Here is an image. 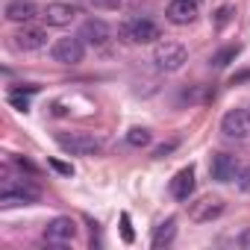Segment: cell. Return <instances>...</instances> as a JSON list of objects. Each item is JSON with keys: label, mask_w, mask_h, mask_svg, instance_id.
I'll list each match as a JSON object with an SVG mask.
<instances>
[{"label": "cell", "mask_w": 250, "mask_h": 250, "mask_svg": "<svg viewBox=\"0 0 250 250\" xmlns=\"http://www.w3.org/2000/svg\"><path fill=\"white\" fill-rule=\"evenodd\" d=\"M221 212H224V200H218V197H203V200L191 203V209H188L191 221H197V224H209Z\"/></svg>", "instance_id": "obj_13"}, {"label": "cell", "mask_w": 250, "mask_h": 250, "mask_svg": "<svg viewBox=\"0 0 250 250\" xmlns=\"http://www.w3.org/2000/svg\"><path fill=\"white\" fill-rule=\"evenodd\" d=\"M153 62H156L159 71L174 74V71H180V68L188 62V50H186L180 42H162V44H156V50H153Z\"/></svg>", "instance_id": "obj_1"}, {"label": "cell", "mask_w": 250, "mask_h": 250, "mask_svg": "<svg viewBox=\"0 0 250 250\" xmlns=\"http://www.w3.org/2000/svg\"><path fill=\"white\" fill-rule=\"evenodd\" d=\"M91 6L94 9H118L121 0H91Z\"/></svg>", "instance_id": "obj_21"}, {"label": "cell", "mask_w": 250, "mask_h": 250, "mask_svg": "<svg viewBox=\"0 0 250 250\" xmlns=\"http://www.w3.org/2000/svg\"><path fill=\"white\" fill-rule=\"evenodd\" d=\"M56 145L65 150V153H71V156H91V153H97L100 150V142L94 139V136H88V133H59L56 136Z\"/></svg>", "instance_id": "obj_5"}, {"label": "cell", "mask_w": 250, "mask_h": 250, "mask_svg": "<svg viewBox=\"0 0 250 250\" xmlns=\"http://www.w3.org/2000/svg\"><path fill=\"white\" fill-rule=\"evenodd\" d=\"M121 36L127 42H133V44H153L162 33H159V27L150 18H130L121 27Z\"/></svg>", "instance_id": "obj_4"}, {"label": "cell", "mask_w": 250, "mask_h": 250, "mask_svg": "<svg viewBox=\"0 0 250 250\" xmlns=\"http://www.w3.org/2000/svg\"><path fill=\"white\" fill-rule=\"evenodd\" d=\"M42 197L39 186L33 183H15V180H6L3 188H0V203L3 206H27V203H36Z\"/></svg>", "instance_id": "obj_2"}, {"label": "cell", "mask_w": 250, "mask_h": 250, "mask_svg": "<svg viewBox=\"0 0 250 250\" xmlns=\"http://www.w3.org/2000/svg\"><path fill=\"white\" fill-rule=\"evenodd\" d=\"M171 194H174V200H180V203H188V200H191V194H194V168H191V165L174 174V180H171Z\"/></svg>", "instance_id": "obj_12"}, {"label": "cell", "mask_w": 250, "mask_h": 250, "mask_svg": "<svg viewBox=\"0 0 250 250\" xmlns=\"http://www.w3.org/2000/svg\"><path fill=\"white\" fill-rule=\"evenodd\" d=\"M15 44H18L21 50H39V47L47 44V33L39 30V27H24V30L15 36Z\"/></svg>", "instance_id": "obj_15"}, {"label": "cell", "mask_w": 250, "mask_h": 250, "mask_svg": "<svg viewBox=\"0 0 250 250\" xmlns=\"http://www.w3.org/2000/svg\"><path fill=\"white\" fill-rule=\"evenodd\" d=\"M121 227H124V241H133V229H130V215L121 218Z\"/></svg>", "instance_id": "obj_24"}, {"label": "cell", "mask_w": 250, "mask_h": 250, "mask_svg": "<svg viewBox=\"0 0 250 250\" xmlns=\"http://www.w3.org/2000/svg\"><path fill=\"white\" fill-rule=\"evenodd\" d=\"M238 247H241V250H250V227L238 235Z\"/></svg>", "instance_id": "obj_25"}, {"label": "cell", "mask_w": 250, "mask_h": 250, "mask_svg": "<svg viewBox=\"0 0 250 250\" xmlns=\"http://www.w3.org/2000/svg\"><path fill=\"white\" fill-rule=\"evenodd\" d=\"M36 15H39V6L33 0H12L6 6V21H12V24H30Z\"/></svg>", "instance_id": "obj_14"}, {"label": "cell", "mask_w": 250, "mask_h": 250, "mask_svg": "<svg viewBox=\"0 0 250 250\" xmlns=\"http://www.w3.org/2000/svg\"><path fill=\"white\" fill-rule=\"evenodd\" d=\"M174 147H177V142H168V145H162V147H156V150H153V156H156V159H162V156H168V153H171Z\"/></svg>", "instance_id": "obj_22"}, {"label": "cell", "mask_w": 250, "mask_h": 250, "mask_svg": "<svg viewBox=\"0 0 250 250\" xmlns=\"http://www.w3.org/2000/svg\"><path fill=\"white\" fill-rule=\"evenodd\" d=\"M74 235H77V221H74V218H65V215L53 218V221L44 227V241L53 244V247H62V244L74 241Z\"/></svg>", "instance_id": "obj_6"}, {"label": "cell", "mask_w": 250, "mask_h": 250, "mask_svg": "<svg viewBox=\"0 0 250 250\" xmlns=\"http://www.w3.org/2000/svg\"><path fill=\"white\" fill-rule=\"evenodd\" d=\"M168 21L177 24V27H188L197 15H200V3L197 0H171L168 9H165Z\"/></svg>", "instance_id": "obj_8"}, {"label": "cell", "mask_w": 250, "mask_h": 250, "mask_svg": "<svg viewBox=\"0 0 250 250\" xmlns=\"http://www.w3.org/2000/svg\"><path fill=\"white\" fill-rule=\"evenodd\" d=\"M150 130H145V127H133L130 133H127V145L130 147H147L150 145Z\"/></svg>", "instance_id": "obj_17"}, {"label": "cell", "mask_w": 250, "mask_h": 250, "mask_svg": "<svg viewBox=\"0 0 250 250\" xmlns=\"http://www.w3.org/2000/svg\"><path fill=\"white\" fill-rule=\"evenodd\" d=\"M50 56H53V62H59V65H80L83 56H85V42H83L80 36L56 39L53 47H50Z\"/></svg>", "instance_id": "obj_3"}, {"label": "cell", "mask_w": 250, "mask_h": 250, "mask_svg": "<svg viewBox=\"0 0 250 250\" xmlns=\"http://www.w3.org/2000/svg\"><path fill=\"white\" fill-rule=\"evenodd\" d=\"M235 56H238V47L232 44V47H224V50H218V53H215V56H212L209 62H212L215 68H227V65H229V62H232Z\"/></svg>", "instance_id": "obj_18"}, {"label": "cell", "mask_w": 250, "mask_h": 250, "mask_svg": "<svg viewBox=\"0 0 250 250\" xmlns=\"http://www.w3.org/2000/svg\"><path fill=\"white\" fill-rule=\"evenodd\" d=\"M209 174H212L215 183H232V180L238 177V162H235V156H229V153H215V156L209 159Z\"/></svg>", "instance_id": "obj_9"}, {"label": "cell", "mask_w": 250, "mask_h": 250, "mask_svg": "<svg viewBox=\"0 0 250 250\" xmlns=\"http://www.w3.org/2000/svg\"><path fill=\"white\" fill-rule=\"evenodd\" d=\"M80 39H83L85 44H91V47H103V44H109L112 30H109L106 21H100V18H88V21L83 24V30H80Z\"/></svg>", "instance_id": "obj_10"}, {"label": "cell", "mask_w": 250, "mask_h": 250, "mask_svg": "<svg viewBox=\"0 0 250 250\" xmlns=\"http://www.w3.org/2000/svg\"><path fill=\"white\" fill-rule=\"evenodd\" d=\"M50 165H53L59 174H65V177H71V174H74V168H71V165H65V162H59V159H50Z\"/></svg>", "instance_id": "obj_23"}, {"label": "cell", "mask_w": 250, "mask_h": 250, "mask_svg": "<svg viewBox=\"0 0 250 250\" xmlns=\"http://www.w3.org/2000/svg\"><path fill=\"white\" fill-rule=\"evenodd\" d=\"M229 15H232V6H221V9H218V18H215V24H218V27H227Z\"/></svg>", "instance_id": "obj_20"}, {"label": "cell", "mask_w": 250, "mask_h": 250, "mask_svg": "<svg viewBox=\"0 0 250 250\" xmlns=\"http://www.w3.org/2000/svg\"><path fill=\"white\" fill-rule=\"evenodd\" d=\"M197 3H200V0H197Z\"/></svg>", "instance_id": "obj_26"}, {"label": "cell", "mask_w": 250, "mask_h": 250, "mask_svg": "<svg viewBox=\"0 0 250 250\" xmlns=\"http://www.w3.org/2000/svg\"><path fill=\"white\" fill-rule=\"evenodd\" d=\"M221 133L227 139H247L250 136V112L247 109H229L221 118Z\"/></svg>", "instance_id": "obj_7"}, {"label": "cell", "mask_w": 250, "mask_h": 250, "mask_svg": "<svg viewBox=\"0 0 250 250\" xmlns=\"http://www.w3.org/2000/svg\"><path fill=\"white\" fill-rule=\"evenodd\" d=\"M235 183H238V188H241V191H247V194H250V165L238 168V177H235Z\"/></svg>", "instance_id": "obj_19"}, {"label": "cell", "mask_w": 250, "mask_h": 250, "mask_svg": "<svg viewBox=\"0 0 250 250\" xmlns=\"http://www.w3.org/2000/svg\"><path fill=\"white\" fill-rule=\"evenodd\" d=\"M174 235H177V221L168 218V221H162V224L156 227V232H153V238H150V247H153V250H162V247H168V244L174 241Z\"/></svg>", "instance_id": "obj_16"}, {"label": "cell", "mask_w": 250, "mask_h": 250, "mask_svg": "<svg viewBox=\"0 0 250 250\" xmlns=\"http://www.w3.org/2000/svg\"><path fill=\"white\" fill-rule=\"evenodd\" d=\"M77 15H80V9L71 6V3H47L44 12H42V18H44L47 27H68Z\"/></svg>", "instance_id": "obj_11"}]
</instances>
